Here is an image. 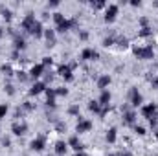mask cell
Listing matches in <instances>:
<instances>
[{"label":"cell","mask_w":158,"mask_h":156,"mask_svg":"<svg viewBox=\"0 0 158 156\" xmlns=\"http://www.w3.org/2000/svg\"><path fill=\"white\" fill-rule=\"evenodd\" d=\"M156 112H158V107L154 103H151V105H145L142 108V114H143V118H147V119H156Z\"/></svg>","instance_id":"cell-1"},{"label":"cell","mask_w":158,"mask_h":156,"mask_svg":"<svg viewBox=\"0 0 158 156\" xmlns=\"http://www.w3.org/2000/svg\"><path fill=\"white\" fill-rule=\"evenodd\" d=\"M134 55L138 59H153L154 52L151 46H145V48H134Z\"/></svg>","instance_id":"cell-2"},{"label":"cell","mask_w":158,"mask_h":156,"mask_svg":"<svg viewBox=\"0 0 158 156\" xmlns=\"http://www.w3.org/2000/svg\"><path fill=\"white\" fill-rule=\"evenodd\" d=\"M116 15H118V6H116V4H112V6H108V8H107L105 20H107V22H112V20L116 18Z\"/></svg>","instance_id":"cell-3"},{"label":"cell","mask_w":158,"mask_h":156,"mask_svg":"<svg viewBox=\"0 0 158 156\" xmlns=\"http://www.w3.org/2000/svg\"><path fill=\"white\" fill-rule=\"evenodd\" d=\"M35 22H37V20H35V17H33V13H28V15H26V18L22 20V28H24L26 31H30Z\"/></svg>","instance_id":"cell-4"},{"label":"cell","mask_w":158,"mask_h":156,"mask_svg":"<svg viewBox=\"0 0 158 156\" xmlns=\"http://www.w3.org/2000/svg\"><path fill=\"white\" fill-rule=\"evenodd\" d=\"M90 128H92V123H90V121H86V119H81L79 123H77V127H75V131H77V132L81 134V132H88Z\"/></svg>","instance_id":"cell-5"},{"label":"cell","mask_w":158,"mask_h":156,"mask_svg":"<svg viewBox=\"0 0 158 156\" xmlns=\"http://www.w3.org/2000/svg\"><path fill=\"white\" fill-rule=\"evenodd\" d=\"M11 131H13V134H17V136H22V134H26L28 127H26V123H13Z\"/></svg>","instance_id":"cell-6"},{"label":"cell","mask_w":158,"mask_h":156,"mask_svg":"<svg viewBox=\"0 0 158 156\" xmlns=\"http://www.w3.org/2000/svg\"><path fill=\"white\" fill-rule=\"evenodd\" d=\"M130 105H132V107L142 105V96L138 94V90H136V88H132V90H130Z\"/></svg>","instance_id":"cell-7"},{"label":"cell","mask_w":158,"mask_h":156,"mask_svg":"<svg viewBox=\"0 0 158 156\" xmlns=\"http://www.w3.org/2000/svg\"><path fill=\"white\" fill-rule=\"evenodd\" d=\"M98 57H99L98 52H96V50H90V48L83 50V53H81V59H85V61H88V59H98Z\"/></svg>","instance_id":"cell-8"},{"label":"cell","mask_w":158,"mask_h":156,"mask_svg":"<svg viewBox=\"0 0 158 156\" xmlns=\"http://www.w3.org/2000/svg\"><path fill=\"white\" fill-rule=\"evenodd\" d=\"M31 149H33V151H43V149H44V138L43 136L35 138L31 141Z\"/></svg>","instance_id":"cell-9"},{"label":"cell","mask_w":158,"mask_h":156,"mask_svg":"<svg viewBox=\"0 0 158 156\" xmlns=\"http://www.w3.org/2000/svg\"><path fill=\"white\" fill-rule=\"evenodd\" d=\"M59 73H61V76H63L66 81H72V66H61V68H59Z\"/></svg>","instance_id":"cell-10"},{"label":"cell","mask_w":158,"mask_h":156,"mask_svg":"<svg viewBox=\"0 0 158 156\" xmlns=\"http://www.w3.org/2000/svg\"><path fill=\"white\" fill-rule=\"evenodd\" d=\"M31 35H35V37H43L44 35V31H43V26H40V22H35L33 24V28L30 30Z\"/></svg>","instance_id":"cell-11"},{"label":"cell","mask_w":158,"mask_h":156,"mask_svg":"<svg viewBox=\"0 0 158 156\" xmlns=\"http://www.w3.org/2000/svg\"><path fill=\"white\" fill-rule=\"evenodd\" d=\"M44 37H46V40H48V46H53V44H55V31H53V30H46V31H44Z\"/></svg>","instance_id":"cell-12"},{"label":"cell","mask_w":158,"mask_h":156,"mask_svg":"<svg viewBox=\"0 0 158 156\" xmlns=\"http://www.w3.org/2000/svg\"><path fill=\"white\" fill-rule=\"evenodd\" d=\"M43 72H44V66H43V64H37V66H33V68H31L30 76L35 79V77H40V76H43Z\"/></svg>","instance_id":"cell-13"},{"label":"cell","mask_w":158,"mask_h":156,"mask_svg":"<svg viewBox=\"0 0 158 156\" xmlns=\"http://www.w3.org/2000/svg\"><path fill=\"white\" fill-rule=\"evenodd\" d=\"M108 101H111V92L103 90V92H101V96H99V101H98V103L103 105V107H107V105H108Z\"/></svg>","instance_id":"cell-14"},{"label":"cell","mask_w":158,"mask_h":156,"mask_svg":"<svg viewBox=\"0 0 158 156\" xmlns=\"http://www.w3.org/2000/svg\"><path fill=\"white\" fill-rule=\"evenodd\" d=\"M75 22H74V20H66L64 18V22H61L59 26H57V31H61V33H64L66 30H70V26H74Z\"/></svg>","instance_id":"cell-15"},{"label":"cell","mask_w":158,"mask_h":156,"mask_svg":"<svg viewBox=\"0 0 158 156\" xmlns=\"http://www.w3.org/2000/svg\"><path fill=\"white\" fill-rule=\"evenodd\" d=\"M43 90H44V83H35V85L31 86L30 94H31V96H37V94H40Z\"/></svg>","instance_id":"cell-16"},{"label":"cell","mask_w":158,"mask_h":156,"mask_svg":"<svg viewBox=\"0 0 158 156\" xmlns=\"http://www.w3.org/2000/svg\"><path fill=\"white\" fill-rule=\"evenodd\" d=\"M68 143H70V145H72V149H75V151H77V152H81V149H83V145L79 143L77 136H72V138H70V141H68Z\"/></svg>","instance_id":"cell-17"},{"label":"cell","mask_w":158,"mask_h":156,"mask_svg":"<svg viewBox=\"0 0 158 156\" xmlns=\"http://www.w3.org/2000/svg\"><path fill=\"white\" fill-rule=\"evenodd\" d=\"M111 85V77L108 76H101L99 79H98V86L99 88H105V86H108Z\"/></svg>","instance_id":"cell-18"},{"label":"cell","mask_w":158,"mask_h":156,"mask_svg":"<svg viewBox=\"0 0 158 156\" xmlns=\"http://www.w3.org/2000/svg\"><path fill=\"white\" fill-rule=\"evenodd\" d=\"M55 152L57 154H64L66 152V143H64V141H57V143H55Z\"/></svg>","instance_id":"cell-19"},{"label":"cell","mask_w":158,"mask_h":156,"mask_svg":"<svg viewBox=\"0 0 158 156\" xmlns=\"http://www.w3.org/2000/svg\"><path fill=\"white\" fill-rule=\"evenodd\" d=\"M15 48H17V50H24V48H26V40H24L22 37H17V39H15Z\"/></svg>","instance_id":"cell-20"},{"label":"cell","mask_w":158,"mask_h":156,"mask_svg":"<svg viewBox=\"0 0 158 156\" xmlns=\"http://www.w3.org/2000/svg\"><path fill=\"white\" fill-rule=\"evenodd\" d=\"M107 141L108 143H114L116 141V128H111V131L107 132Z\"/></svg>","instance_id":"cell-21"},{"label":"cell","mask_w":158,"mask_h":156,"mask_svg":"<svg viewBox=\"0 0 158 156\" xmlns=\"http://www.w3.org/2000/svg\"><path fill=\"white\" fill-rule=\"evenodd\" d=\"M88 108H90L92 112H98V114L101 112V110H99V103H98V101H90V103H88Z\"/></svg>","instance_id":"cell-22"},{"label":"cell","mask_w":158,"mask_h":156,"mask_svg":"<svg viewBox=\"0 0 158 156\" xmlns=\"http://www.w3.org/2000/svg\"><path fill=\"white\" fill-rule=\"evenodd\" d=\"M134 118H136L134 112H127L125 114V121H127V123H134Z\"/></svg>","instance_id":"cell-23"},{"label":"cell","mask_w":158,"mask_h":156,"mask_svg":"<svg viewBox=\"0 0 158 156\" xmlns=\"http://www.w3.org/2000/svg\"><path fill=\"white\" fill-rule=\"evenodd\" d=\"M53 20L57 22V26H59L61 22H64V17H63V13H55V15H53Z\"/></svg>","instance_id":"cell-24"},{"label":"cell","mask_w":158,"mask_h":156,"mask_svg":"<svg viewBox=\"0 0 158 156\" xmlns=\"http://www.w3.org/2000/svg\"><path fill=\"white\" fill-rule=\"evenodd\" d=\"M2 72L6 73V76H13V70H11L9 64H4V66H2Z\"/></svg>","instance_id":"cell-25"},{"label":"cell","mask_w":158,"mask_h":156,"mask_svg":"<svg viewBox=\"0 0 158 156\" xmlns=\"http://www.w3.org/2000/svg\"><path fill=\"white\" fill-rule=\"evenodd\" d=\"M8 114V105H0V119Z\"/></svg>","instance_id":"cell-26"},{"label":"cell","mask_w":158,"mask_h":156,"mask_svg":"<svg viewBox=\"0 0 158 156\" xmlns=\"http://www.w3.org/2000/svg\"><path fill=\"white\" fill-rule=\"evenodd\" d=\"M149 33H151V28H147V26H145V28H142V31H140V35H142V37H147Z\"/></svg>","instance_id":"cell-27"},{"label":"cell","mask_w":158,"mask_h":156,"mask_svg":"<svg viewBox=\"0 0 158 156\" xmlns=\"http://www.w3.org/2000/svg\"><path fill=\"white\" fill-rule=\"evenodd\" d=\"M134 131H136V132H138V134H140V136H143V134H145V128H143V127H138V125H136V127H134Z\"/></svg>","instance_id":"cell-28"},{"label":"cell","mask_w":158,"mask_h":156,"mask_svg":"<svg viewBox=\"0 0 158 156\" xmlns=\"http://www.w3.org/2000/svg\"><path fill=\"white\" fill-rule=\"evenodd\" d=\"M55 94H61V96H66V94H68V90H66V88H57V90H55Z\"/></svg>","instance_id":"cell-29"},{"label":"cell","mask_w":158,"mask_h":156,"mask_svg":"<svg viewBox=\"0 0 158 156\" xmlns=\"http://www.w3.org/2000/svg\"><path fill=\"white\" fill-rule=\"evenodd\" d=\"M2 15H4V18H6V20H11V11L6 9V11H2Z\"/></svg>","instance_id":"cell-30"},{"label":"cell","mask_w":158,"mask_h":156,"mask_svg":"<svg viewBox=\"0 0 158 156\" xmlns=\"http://www.w3.org/2000/svg\"><path fill=\"white\" fill-rule=\"evenodd\" d=\"M68 112H70V114H79V107H70V110H68Z\"/></svg>","instance_id":"cell-31"},{"label":"cell","mask_w":158,"mask_h":156,"mask_svg":"<svg viewBox=\"0 0 158 156\" xmlns=\"http://www.w3.org/2000/svg\"><path fill=\"white\" fill-rule=\"evenodd\" d=\"M48 64H52V59L50 57H44L43 59V66H48Z\"/></svg>","instance_id":"cell-32"},{"label":"cell","mask_w":158,"mask_h":156,"mask_svg":"<svg viewBox=\"0 0 158 156\" xmlns=\"http://www.w3.org/2000/svg\"><path fill=\"white\" fill-rule=\"evenodd\" d=\"M103 44H105V46H111V44H114V39H105V40H103Z\"/></svg>","instance_id":"cell-33"},{"label":"cell","mask_w":158,"mask_h":156,"mask_svg":"<svg viewBox=\"0 0 158 156\" xmlns=\"http://www.w3.org/2000/svg\"><path fill=\"white\" fill-rule=\"evenodd\" d=\"M6 90H8V94H9V96H13V94H15V90H13V86H11V85H8V86H6Z\"/></svg>","instance_id":"cell-34"},{"label":"cell","mask_w":158,"mask_h":156,"mask_svg":"<svg viewBox=\"0 0 158 156\" xmlns=\"http://www.w3.org/2000/svg\"><path fill=\"white\" fill-rule=\"evenodd\" d=\"M151 85H153L154 88H158V77H153V79H151Z\"/></svg>","instance_id":"cell-35"},{"label":"cell","mask_w":158,"mask_h":156,"mask_svg":"<svg viewBox=\"0 0 158 156\" xmlns=\"http://www.w3.org/2000/svg\"><path fill=\"white\" fill-rule=\"evenodd\" d=\"M17 76H18V79H20V81H26V73H24V72H18Z\"/></svg>","instance_id":"cell-36"},{"label":"cell","mask_w":158,"mask_h":156,"mask_svg":"<svg viewBox=\"0 0 158 156\" xmlns=\"http://www.w3.org/2000/svg\"><path fill=\"white\" fill-rule=\"evenodd\" d=\"M57 131H66V125L64 123H57Z\"/></svg>","instance_id":"cell-37"},{"label":"cell","mask_w":158,"mask_h":156,"mask_svg":"<svg viewBox=\"0 0 158 156\" xmlns=\"http://www.w3.org/2000/svg\"><path fill=\"white\" fill-rule=\"evenodd\" d=\"M118 42H120V46H123V48H125V46H127V39H120Z\"/></svg>","instance_id":"cell-38"},{"label":"cell","mask_w":158,"mask_h":156,"mask_svg":"<svg viewBox=\"0 0 158 156\" xmlns=\"http://www.w3.org/2000/svg\"><path fill=\"white\" fill-rule=\"evenodd\" d=\"M103 6H105L103 2H96V4H94V8H103Z\"/></svg>","instance_id":"cell-39"},{"label":"cell","mask_w":158,"mask_h":156,"mask_svg":"<svg viewBox=\"0 0 158 156\" xmlns=\"http://www.w3.org/2000/svg\"><path fill=\"white\" fill-rule=\"evenodd\" d=\"M79 37H81V39H86V37H88V33H86V31H81V35H79Z\"/></svg>","instance_id":"cell-40"},{"label":"cell","mask_w":158,"mask_h":156,"mask_svg":"<svg viewBox=\"0 0 158 156\" xmlns=\"http://www.w3.org/2000/svg\"><path fill=\"white\" fill-rule=\"evenodd\" d=\"M75 156H86V154H83V152H77V154H75Z\"/></svg>","instance_id":"cell-41"},{"label":"cell","mask_w":158,"mask_h":156,"mask_svg":"<svg viewBox=\"0 0 158 156\" xmlns=\"http://www.w3.org/2000/svg\"><path fill=\"white\" fill-rule=\"evenodd\" d=\"M2 33H4V31H2V28H0V37H2Z\"/></svg>","instance_id":"cell-42"},{"label":"cell","mask_w":158,"mask_h":156,"mask_svg":"<svg viewBox=\"0 0 158 156\" xmlns=\"http://www.w3.org/2000/svg\"><path fill=\"white\" fill-rule=\"evenodd\" d=\"M123 156H130V154H129V152H125V154H123Z\"/></svg>","instance_id":"cell-43"},{"label":"cell","mask_w":158,"mask_h":156,"mask_svg":"<svg viewBox=\"0 0 158 156\" xmlns=\"http://www.w3.org/2000/svg\"><path fill=\"white\" fill-rule=\"evenodd\" d=\"M156 140H158V132H156Z\"/></svg>","instance_id":"cell-44"},{"label":"cell","mask_w":158,"mask_h":156,"mask_svg":"<svg viewBox=\"0 0 158 156\" xmlns=\"http://www.w3.org/2000/svg\"><path fill=\"white\" fill-rule=\"evenodd\" d=\"M111 156H114V154H111Z\"/></svg>","instance_id":"cell-45"}]
</instances>
